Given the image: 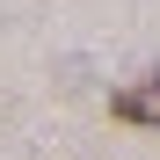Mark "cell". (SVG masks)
Masks as SVG:
<instances>
[{
	"label": "cell",
	"mask_w": 160,
	"mask_h": 160,
	"mask_svg": "<svg viewBox=\"0 0 160 160\" xmlns=\"http://www.w3.org/2000/svg\"><path fill=\"white\" fill-rule=\"evenodd\" d=\"M109 117H117V124H131V131H160V73L124 80V88L109 95Z\"/></svg>",
	"instance_id": "6da1fadb"
}]
</instances>
